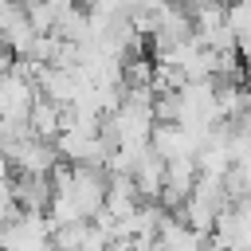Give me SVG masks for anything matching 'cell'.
Here are the masks:
<instances>
[{
    "instance_id": "obj_1",
    "label": "cell",
    "mask_w": 251,
    "mask_h": 251,
    "mask_svg": "<svg viewBox=\"0 0 251 251\" xmlns=\"http://www.w3.org/2000/svg\"><path fill=\"white\" fill-rule=\"evenodd\" d=\"M47 4H51V8H59V12H71V8H78L82 0H47Z\"/></svg>"
}]
</instances>
